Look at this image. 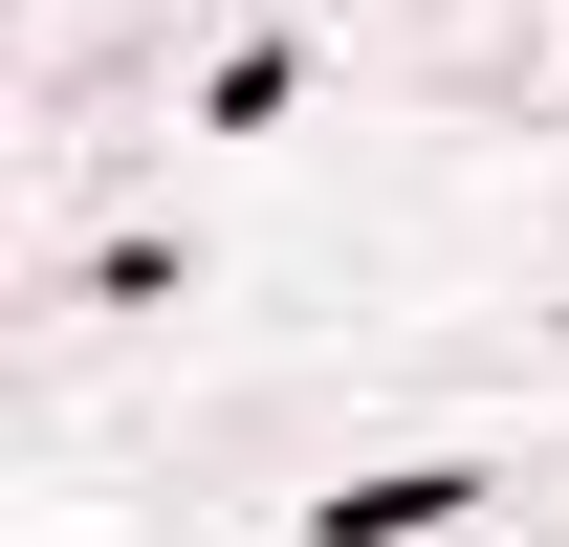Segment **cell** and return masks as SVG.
I'll return each mask as SVG.
<instances>
[{
  "mask_svg": "<svg viewBox=\"0 0 569 547\" xmlns=\"http://www.w3.org/2000/svg\"><path fill=\"white\" fill-rule=\"evenodd\" d=\"M460 504H482L460 460H417V481H351V504H329V547H417V526H460Z\"/></svg>",
  "mask_w": 569,
  "mask_h": 547,
  "instance_id": "obj_1",
  "label": "cell"
}]
</instances>
